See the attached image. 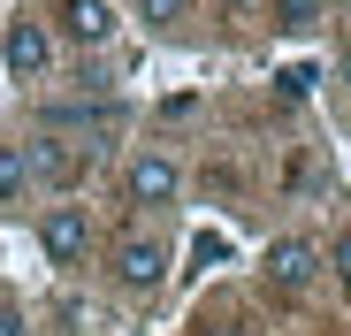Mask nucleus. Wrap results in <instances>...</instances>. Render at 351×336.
Instances as JSON below:
<instances>
[{
	"mask_svg": "<svg viewBox=\"0 0 351 336\" xmlns=\"http://www.w3.org/2000/svg\"><path fill=\"white\" fill-rule=\"evenodd\" d=\"M107 275H114L130 298H153V291L168 283V237H153V230H123V237L107 245Z\"/></svg>",
	"mask_w": 351,
	"mask_h": 336,
	"instance_id": "f257e3e1",
	"label": "nucleus"
},
{
	"mask_svg": "<svg viewBox=\"0 0 351 336\" xmlns=\"http://www.w3.org/2000/svg\"><path fill=\"white\" fill-rule=\"evenodd\" d=\"M38 245H46L53 267H84L92 245H99V237H92V214H84L77 199H53V206L38 214Z\"/></svg>",
	"mask_w": 351,
	"mask_h": 336,
	"instance_id": "f03ea898",
	"label": "nucleus"
},
{
	"mask_svg": "<svg viewBox=\"0 0 351 336\" xmlns=\"http://www.w3.org/2000/svg\"><path fill=\"white\" fill-rule=\"evenodd\" d=\"M123 199H130V206H153V214L176 206V199H184V168H176L168 153H153V145L130 153V160H123Z\"/></svg>",
	"mask_w": 351,
	"mask_h": 336,
	"instance_id": "7ed1b4c3",
	"label": "nucleus"
},
{
	"mask_svg": "<svg viewBox=\"0 0 351 336\" xmlns=\"http://www.w3.org/2000/svg\"><path fill=\"white\" fill-rule=\"evenodd\" d=\"M92 153H99V145H77V138H38V145H31V184H46L53 199H69V191L92 176Z\"/></svg>",
	"mask_w": 351,
	"mask_h": 336,
	"instance_id": "20e7f679",
	"label": "nucleus"
},
{
	"mask_svg": "<svg viewBox=\"0 0 351 336\" xmlns=\"http://www.w3.org/2000/svg\"><path fill=\"white\" fill-rule=\"evenodd\" d=\"M321 275H328V267H321V245H313V237H275V245H267V291H275V298H306Z\"/></svg>",
	"mask_w": 351,
	"mask_h": 336,
	"instance_id": "39448f33",
	"label": "nucleus"
},
{
	"mask_svg": "<svg viewBox=\"0 0 351 336\" xmlns=\"http://www.w3.org/2000/svg\"><path fill=\"white\" fill-rule=\"evenodd\" d=\"M0 69H8V77H46L53 69V31L38 23V16H16L8 31H0Z\"/></svg>",
	"mask_w": 351,
	"mask_h": 336,
	"instance_id": "423d86ee",
	"label": "nucleus"
},
{
	"mask_svg": "<svg viewBox=\"0 0 351 336\" xmlns=\"http://www.w3.org/2000/svg\"><path fill=\"white\" fill-rule=\"evenodd\" d=\"M114 123H123V107H114V99H99V107H84V99L46 107V130H84V138H107Z\"/></svg>",
	"mask_w": 351,
	"mask_h": 336,
	"instance_id": "0eeeda50",
	"label": "nucleus"
},
{
	"mask_svg": "<svg viewBox=\"0 0 351 336\" xmlns=\"http://www.w3.org/2000/svg\"><path fill=\"white\" fill-rule=\"evenodd\" d=\"M62 31L77 46H107L114 38V8H107V0H62Z\"/></svg>",
	"mask_w": 351,
	"mask_h": 336,
	"instance_id": "6e6552de",
	"label": "nucleus"
},
{
	"mask_svg": "<svg viewBox=\"0 0 351 336\" xmlns=\"http://www.w3.org/2000/svg\"><path fill=\"white\" fill-rule=\"evenodd\" d=\"M38 184H31V145L16 138H0V206H23Z\"/></svg>",
	"mask_w": 351,
	"mask_h": 336,
	"instance_id": "1a4fd4ad",
	"label": "nucleus"
},
{
	"mask_svg": "<svg viewBox=\"0 0 351 336\" xmlns=\"http://www.w3.org/2000/svg\"><path fill=\"white\" fill-rule=\"evenodd\" d=\"M321 23V0H275V31H313Z\"/></svg>",
	"mask_w": 351,
	"mask_h": 336,
	"instance_id": "9d476101",
	"label": "nucleus"
},
{
	"mask_svg": "<svg viewBox=\"0 0 351 336\" xmlns=\"http://www.w3.org/2000/svg\"><path fill=\"white\" fill-rule=\"evenodd\" d=\"M321 267H328V275H336V283L351 291V230H336V237L321 245Z\"/></svg>",
	"mask_w": 351,
	"mask_h": 336,
	"instance_id": "9b49d317",
	"label": "nucleus"
},
{
	"mask_svg": "<svg viewBox=\"0 0 351 336\" xmlns=\"http://www.w3.org/2000/svg\"><path fill=\"white\" fill-rule=\"evenodd\" d=\"M138 16H145L153 31H176V23L191 16V0H138Z\"/></svg>",
	"mask_w": 351,
	"mask_h": 336,
	"instance_id": "f8f14e48",
	"label": "nucleus"
},
{
	"mask_svg": "<svg viewBox=\"0 0 351 336\" xmlns=\"http://www.w3.org/2000/svg\"><path fill=\"white\" fill-rule=\"evenodd\" d=\"M313 92V69H282V99H306Z\"/></svg>",
	"mask_w": 351,
	"mask_h": 336,
	"instance_id": "ddd939ff",
	"label": "nucleus"
},
{
	"mask_svg": "<svg viewBox=\"0 0 351 336\" xmlns=\"http://www.w3.org/2000/svg\"><path fill=\"white\" fill-rule=\"evenodd\" d=\"M0 336H23V306L16 298H0Z\"/></svg>",
	"mask_w": 351,
	"mask_h": 336,
	"instance_id": "4468645a",
	"label": "nucleus"
},
{
	"mask_svg": "<svg viewBox=\"0 0 351 336\" xmlns=\"http://www.w3.org/2000/svg\"><path fill=\"white\" fill-rule=\"evenodd\" d=\"M191 336H245V328H229V321H199Z\"/></svg>",
	"mask_w": 351,
	"mask_h": 336,
	"instance_id": "2eb2a0df",
	"label": "nucleus"
},
{
	"mask_svg": "<svg viewBox=\"0 0 351 336\" xmlns=\"http://www.w3.org/2000/svg\"><path fill=\"white\" fill-rule=\"evenodd\" d=\"M221 8H229V16H245V8H252V0H221Z\"/></svg>",
	"mask_w": 351,
	"mask_h": 336,
	"instance_id": "dca6fc26",
	"label": "nucleus"
}]
</instances>
